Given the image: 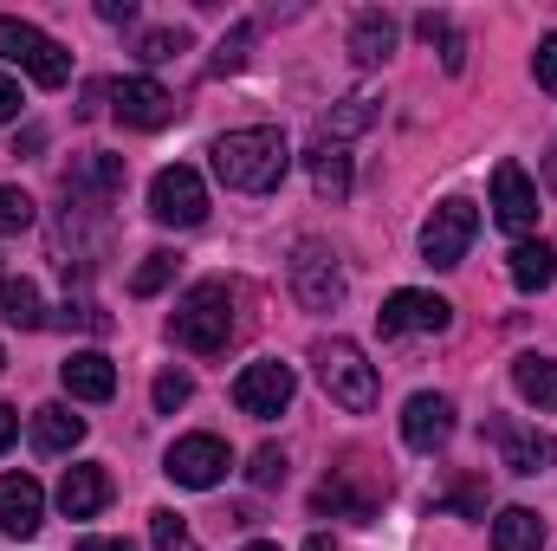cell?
<instances>
[{"label":"cell","mask_w":557,"mask_h":551,"mask_svg":"<svg viewBox=\"0 0 557 551\" xmlns=\"http://www.w3.org/2000/svg\"><path fill=\"white\" fill-rule=\"evenodd\" d=\"M370 124H376V98L357 91V98H344V105L318 124V143H344V137H357V131H370Z\"/></svg>","instance_id":"cell-26"},{"label":"cell","mask_w":557,"mask_h":551,"mask_svg":"<svg viewBox=\"0 0 557 551\" xmlns=\"http://www.w3.org/2000/svg\"><path fill=\"white\" fill-rule=\"evenodd\" d=\"M493 215H499V228H512V234H532L539 228V188H532V175L519 169V162H499L493 169Z\"/></svg>","instance_id":"cell-15"},{"label":"cell","mask_w":557,"mask_h":551,"mask_svg":"<svg viewBox=\"0 0 557 551\" xmlns=\"http://www.w3.org/2000/svg\"><path fill=\"white\" fill-rule=\"evenodd\" d=\"M78 551H137L131 539H78Z\"/></svg>","instance_id":"cell-40"},{"label":"cell","mask_w":557,"mask_h":551,"mask_svg":"<svg viewBox=\"0 0 557 551\" xmlns=\"http://www.w3.org/2000/svg\"><path fill=\"white\" fill-rule=\"evenodd\" d=\"M20 105H26V98H20V85L0 72V124H13V118H20Z\"/></svg>","instance_id":"cell-37"},{"label":"cell","mask_w":557,"mask_h":551,"mask_svg":"<svg viewBox=\"0 0 557 551\" xmlns=\"http://www.w3.org/2000/svg\"><path fill=\"white\" fill-rule=\"evenodd\" d=\"M188 396H195L188 370H156V383H149V403H156V415H175Z\"/></svg>","instance_id":"cell-28"},{"label":"cell","mask_w":557,"mask_h":551,"mask_svg":"<svg viewBox=\"0 0 557 551\" xmlns=\"http://www.w3.org/2000/svg\"><path fill=\"white\" fill-rule=\"evenodd\" d=\"M506 273H512L519 292H545V285H557V254L545 241H519V247L506 254Z\"/></svg>","instance_id":"cell-21"},{"label":"cell","mask_w":557,"mask_h":551,"mask_svg":"<svg viewBox=\"0 0 557 551\" xmlns=\"http://www.w3.org/2000/svg\"><path fill=\"white\" fill-rule=\"evenodd\" d=\"M311 364H318V383H324V396L337 409H350V415L376 409V364L350 338H318L311 344Z\"/></svg>","instance_id":"cell-3"},{"label":"cell","mask_w":557,"mask_h":551,"mask_svg":"<svg viewBox=\"0 0 557 551\" xmlns=\"http://www.w3.org/2000/svg\"><path fill=\"white\" fill-rule=\"evenodd\" d=\"M305 169H311V188H318L324 201H344V195H350V149H344V143H311Z\"/></svg>","instance_id":"cell-20"},{"label":"cell","mask_w":557,"mask_h":551,"mask_svg":"<svg viewBox=\"0 0 557 551\" xmlns=\"http://www.w3.org/2000/svg\"><path fill=\"white\" fill-rule=\"evenodd\" d=\"M98 13H104L111 26H124V20H137V0H98Z\"/></svg>","instance_id":"cell-38"},{"label":"cell","mask_w":557,"mask_h":551,"mask_svg":"<svg viewBox=\"0 0 557 551\" xmlns=\"http://www.w3.org/2000/svg\"><path fill=\"white\" fill-rule=\"evenodd\" d=\"M532 78H539V91H552L557 98V33L539 39V52H532Z\"/></svg>","instance_id":"cell-35"},{"label":"cell","mask_w":557,"mask_h":551,"mask_svg":"<svg viewBox=\"0 0 557 551\" xmlns=\"http://www.w3.org/2000/svg\"><path fill=\"white\" fill-rule=\"evenodd\" d=\"M39 143H46V131H39V124H33V131H20V137H13V156H20V149H26V156H33V149H39Z\"/></svg>","instance_id":"cell-41"},{"label":"cell","mask_w":557,"mask_h":551,"mask_svg":"<svg viewBox=\"0 0 557 551\" xmlns=\"http://www.w3.org/2000/svg\"><path fill=\"white\" fill-rule=\"evenodd\" d=\"M227 467H234V448H227L221 434H182V441L162 454V474H169L175 487H195V493L221 487Z\"/></svg>","instance_id":"cell-8"},{"label":"cell","mask_w":557,"mask_h":551,"mask_svg":"<svg viewBox=\"0 0 557 551\" xmlns=\"http://www.w3.org/2000/svg\"><path fill=\"white\" fill-rule=\"evenodd\" d=\"M59 325H65V331H91V338H104V331H111V311H98L91 298H65Z\"/></svg>","instance_id":"cell-33"},{"label":"cell","mask_w":557,"mask_h":551,"mask_svg":"<svg viewBox=\"0 0 557 551\" xmlns=\"http://www.w3.org/2000/svg\"><path fill=\"white\" fill-rule=\"evenodd\" d=\"M247 52H253V20H240L227 39H221V52H214V72L227 78V72H240L247 65Z\"/></svg>","instance_id":"cell-32"},{"label":"cell","mask_w":557,"mask_h":551,"mask_svg":"<svg viewBox=\"0 0 557 551\" xmlns=\"http://www.w3.org/2000/svg\"><path fill=\"white\" fill-rule=\"evenodd\" d=\"M247 551H278V546H273V539H253V546H247Z\"/></svg>","instance_id":"cell-42"},{"label":"cell","mask_w":557,"mask_h":551,"mask_svg":"<svg viewBox=\"0 0 557 551\" xmlns=\"http://www.w3.org/2000/svg\"><path fill=\"white\" fill-rule=\"evenodd\" d=\"M493 551H545V519L532 506H506L493 519Z\"/></svg>","instance_id":"cell-23"},{"label":"cell","mask_w":557,"mask_h":551,"mask_svg":"<svg viewBox=\"0 0 557 551\" xmlns=\"http://www.w3.org/2000/svg\"><path fill=\"white\" fill-rule=\"evenodd\" d=\"M104 506H111V474H104L98 461L65 467V480H59V513H65V519H98Z\"/></svg>","instance_id":"cell-18"},{"label":"cell","mask_w":557,"mask_h":551,"mask_svg":"<svg viewBox=\"0 0 557 551\" xmlns=\"http://www.w3.org/2000/svg\"><path fill=\"white\" fill-rule=\"evenodd\" d=\"M292 390H298L292 364L260 357V364H247V370L234 377V409H240V415H260V421H273V415L292 403Z\"/></svg>","instance_id":"cell-9"},{"label":"cell","mask_w":557,"mask_h":551,"mask_svg":"<svg viewBox=\"0 0 557 551\" xmlns=\"http://www.w3.org/2000/svg\"><path fill=\"white\" fill-rule=\"evenodd\" d=\"M473 234H480V208L454 195V201H441V208L421 221V260H428V267H460L467 247H473Z\"/></svg>","instance_id":"cell-7"},{"label":"cell","mask_w":557,"mask_h":551,"mask_svg":"<svg viewBox=\"0 0 557 551\" xmlns=\"http://www.w3.org/2000/svg\"><path fill=\"white\" fill-rule=\"evenodd\" d=\"M416 33L428 39V46H441V65H447V72H460V65H467V39H460V26H454L447 13H421Z\"/></svg>","instance_id":"cell-27"},{"label":"cell","mask_w":557,"mask_h":551,"mask_svg":"<svg viewBox=\"0 0 557 551\" xmlns=\"http://www.w3.org/2000/svg\"><path fill=\"white\" fill-rule=\"evenodd\" d=\"M285 273H292V298L305 311H337L344 305V267H337V254L324 241H298Z\"/></svg>","instance_id":"cell-5"},{"label":"cell","mask_w":557,"mask_h":551,"mask_svg":"<svg viewBox=\"0 0 557 551\" xmlns=\"http://www.w3.org/2000/svg\"><path fill=\"white\" fill-rule=\"evenodd\" d=\"M403 441H409L416 454L447 448V441H454V396H441V390L409 396V403H403Z\"/></svg>","instance_id":"cell-14"},{"label":"cell","mask_w":557,"mask_h":551,"mask_svg":"<svg viewBox=\"0 0 557 551\" xmlns=\"http://www.w3.org/2000/svg\"><path fill=\"white\" fill-rule=\"evenodd\" d=\"M0 59L7 65H20L33 85H46V91H59L65 78H72V52L59 46V39H46L33 20H13V13H0Z\"/></svg>","instance_id":"cell-4"},{"label":"cell","mask_w":557,"mask_h":551,"mask_svg":"<svg viewBox=\"0 0 557 551\" xmlns=\"http://www.w3.org/2000/svg\"><path fill=\"white\" fill-rule=\"evenodd\" d=\"M376 325H383V338H421V331H447V325H454V305H447V298H434V292L403 285V292H389V305L376 311Z\"/></svg>","instance_id":"cell-11"},{"label":"cell","mask_w":557,"mask_h":551,"mask_svg":"<svg viewBox=\"0 0 557 551\" xmlns=\"http://www.w3.org/2000/svg\"><path fill=\"white\" fill-rule=\"evenodd\" d=\"M169 338L195 357H221L227 338H234V292L221 279H201L182 292V305L169 311Z\"/></svg>","instance_id":"cell-2"},{"label":"cell","mask_w":557,"mask_h":551,"mask_svg":"<svg viewBox=\"0 0 557 551\" xmlns=\"http://www.w3.org/2000/svg\"><path fill=\"white\" fill-rule=\"evenodd\" d=\"M111 111H117L124 131H162V124L175 118V98H169L156 78H117V85H111Z\"/></svg>","instance_id":"cell-13"},{"label":"cell","mask_w":557,"mask_h":551,"mask_svg":"<svg viewBox=\"0 0 557 551\" xmlns=\"http://www.w3.org/2000/svg\"><path fill=\"white\" fill-rule=\"evenodd\" d=\"M486 434H493V448H499V467H512V474H552L557 467L552 434H539V428H525V421H512V415H493Z\"/></svg>","instance_id":"cell-10"},{"label":"cell","mask_w":557,"mask_h":551,"mask_svg":"<svg viewBox=\"0 0 557 551\" xmlns=\"http://www.w3.org/2000/svg\"><path fill=\"white\" fill-rule=\"evenodd\" d=\"M149 215H156L162 228H201V221H208V182H201L188 162L156 169V182H149Z\"/></svg>","instance_id":"cell-6"},{"label":"cell","mask_w":557,"mask_h":551,"mask_svg":"<svg viewBox=\"0 0 557 551\" xmlns=\"http://www.w3.org/2000/svg\"><path fill=\"white\" fill-rule=\"evenodd\" d=\"M247 474H253V487H278V480H285V454H278V448H260Z\"/></svg>","instance_id":"cell-36"},{"label":"cell","mask_w":557,"mask_h":551,"mask_svg":"<svg viewBox=\"0 0 557 551\" xmlns=\"http://www.w3.org/2000/svg\"><path fill=\"white\" fill-rule=\"evenodd\" d=\"M214 175L227 182V188H240V195H273L278 182H285V169H292V143L285 131L273 124H247V131H227V137H214Z\"/></svg>","instance_id":"cell-1"},{"label":"cell","mask_w":557,"mask_h":551,"mask_svg":"<svg viewBox=\"0 0 557 551\" xmlns=\"http://www.w3.org/2000/svg\"><path fill=\"white\" fill-rule=\"evenodd\" d=\"M59 383H65L72 403H111V396H117V364H111L104 351H72V357L59 364Z\"/></svg>","instance_id":"cell-16"},{"label":"cell","mask_w":557,"mask_h":551,"mask_svg":"<svg viewBox=\"0 0 557 551\" xmlns=\"http://www.w3.org/2000/svg\"><path fill=\"white\" fill-rule=\"evenodd\" d=\"M175 52H188V33H182V26H156V33H143L137 39L143 65H162V59H175Z\"/></svg>","instance_id":"cell-29"},{"label":"cell","mask_w":557,"mask_h":551,"mask_svg":"<svg viewBox=\"0 0 557 551\" xmlns=\"http://www.w3.org/2000/svg\"><path fill=\"white\" fill-rule=\"evenodd\" d=\"M149 546L156 551H188V519L169 513V506H156V513H149Z\"/></svg>","instance_id":"cell-30"},{"label":"cell","mask_w":557,"mask_h":551,"mask_svg":"<svg viewBox=\"0 0 557 551\" xmlns=\"http://www.w3.org/2000/svg\"><path fill=\"white\" fill-rule=\"evenodd\" d=\"M552 188H557V143H552Z\"/></svg>","instance_id":"cell-43"},{"label":"cell","mask_w":557,"mask_h":551,"mask_svg":"<svg viewBox=\"0 0 557 551\" xmlns=\"http://www.w3.org/2000/svg\"><path fill=\"white\" fill-rule=\"evenodd\" d=\"M26 434H33L39 454H72V448L85 441V415H72L65 403H46V409H33Z\"/></svg>","instance_id":"cell-19"},{"label":"cell","mask_w":557,"mask_h":551,"mask_svg":"<svg viewBox=\"0 0 557 551\" xmlns=\"http://www.w3.org/2000/svg\"><path fill=\"white\" fill-rule=\"evenodd\" d=\"M0 370H7V351H0Z\"/></svg>","instance_id":"cell-44"},{"label":"cell","mask_w":557,"mask_h":551,"mask_svg":"<svg viewBox=\"0 0 557 551\" xmlns=\"http://www.w3.org/2000/svg\"><path fill=\"white\" fill-rule=\"evenodd\" d=\"M0 526L13 539H33L46 526V493H39L33 474H0Z\"/></svg>","instance_id":"cell-17"},{"label":"cell","mask_w":557,"mask_h":551,"mask_svg":"<svg viewBox=\"0 0 557 551\" xmlns=\"http://www.w3.org/2000/svg\"><path fill=\"white\" fill-rule=\"evenodd\" d=\"M169 279H175V254H143L137 279H131V292H137V298H156Z\"/></svg>","instance_id":"cell-31"},{"label":"cell","mask_w":557,"mask_h":551,"mask_svg":"<svg viewBox=\"0 0 557 551\" xmlns=\"http://www.w3.org/2000/svg\"><path fill=\"white\" fill-rule=\"evenodd\" d=\"M33 228V195L0 182V234H26Z\"/></svg>","instance_id":"cell-34"},{"label":"cell","mask_w":557,"mask_h":551,"mask_svg":"<svg viewBox=\"0 0 557 551\" xmlns=\"http://www.w3.org/2000/svg\"><path fill=\"white\" fill-rule=\"evenodd\" d=\"M512 383H519V396H525L532 409H557V364L552 357H539V351L519 357V364H512Z\"/></svg>","instance_id":"cell-25"},{"label":"cell","mask_w":557,"mask_h":551,"mask_svg":"<svg viewBox=\"0 0 557 551\" xmlns=\"http://www.w3.org/2000/svg\"><path fill=\"white\" fill-rule=\"evenodd\" d=\"M117 195H124V156L91 149V156H78V162L65 169V201H72V208H104V201H117Z\"/></svg>","instance_id":"cell-12"},{"label":"cell","mask_w":557,"mask_h":551,"mask_svg":"<svg viewBox=\"0 0 557 551\" xmlns=\"http://www.w3.org/2000/svg\"><path fill=\"white\" fill-rule=\"evenodd\" d=\"M396 52V20L389 13H357V26H350V59L357 65H383Z\"/></svg>","instance_id":"cell-22"},{"label":"cell","mask_w":557,"mask_h":551,"mask_svg":"<svg viewBox=\"0 0 557 551\" xmlns=\"http://www.w3.org/2000/svg\"><path fill=\"white\" fill-rule=\"evenodd\" d=\"M0 325H20V331H39L46 325V305H39V285L33 279H0Z\"/></svg>","instance_id":"cell-24"},{"label":"cell","mask_w":557,"mask_h":551,"mask_svg":"<svg viewBox=\"0 0 557 551\" xmlns=\"http://www.w3.org/2000/svg\"><path fill=\"white\" fill-rule=\"evenodd\" d=\"M13 441H20V409H7V403H0V454H7Z\"/></svg>","instance_id":"cell-39"}]
</instances>
